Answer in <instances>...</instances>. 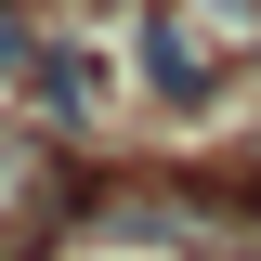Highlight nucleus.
I'll use <instances>...</instances> for the list:
<instances>
[{"label":"nucleus","mask_w":261,"mask_h":261,"mask_svg":"<svg viewBox=\"0 0 261 261\" xmlns=\"http://www.w3.org/2000/svg\"><path fill=\"white\" fill-rule=\"evenodd\" d=\"M39 183H53V157H39V144H13V130H0V222H13V209H27Z\"/></svg>","instance_id":"f257e3e1"},{"label":"nucleus","mask_w":261,"mask_h":261,"mask_svg":"<svg viewBox=\"0 0 261 261\" xmlns=\"http://www.w3.org/2000/svg\"><path fill=\"white\" fill-rule=\"evenodd\" d=\"M13 65H27V27H13V13H0V79H13Z\"/></svg>","instance_id":"f03ea898"}]
</instances>
